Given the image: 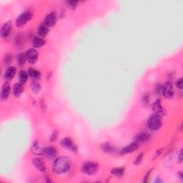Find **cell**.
I'll list each match as a JSON object with an SVG mask.
<instances>
[{
    "instance_id": "6da1fadb",
    "label": "cell",
    "mask_w": 183,
    "mask_h": 183,
    "mask_svg": "<svg viewBox=\"0 0 183 183\" xmlns=\"http://www.w3.org/2000/svg\"><path fill=\"white\" fill-rule=\"evenodd\" d=\"M71 167V160L67 157H60L53 163V170L56 174H62L67 172Z\"/></svg>"
},
{
    "instance_id": "7a4b0ae2",
    "label": "cell",
    "mask_w": 183,
    "mask_h": 183,
    "mask_svg": "<svg viewBox=\"0 0 183 183\" xmlns=\"http://www.w3.org/2000/svg\"><path fill=\"white\" fill-rule=\"evenodd\" d=\"M148 128L152 131L159 130L162 126V118L158 114H153L151 116L148 120Z\"/></svg>"
},
{
    "instance_id": "3957f363",
    "label": "cell",
    "mask_w": 183,
    "mask_h": 183,
    "mask_svg": "<svg viewBox=\"0 0 183 183\" xmlns=\"http://www.w3.org/2000/svg\"><path fill=\"white\" fill-rule=\"evenodd\" d=\"M98 164L93 162H87L83 164L82 172L87 175H92L95 174L98 170Z\"/></svg>"
},
{
    "instance_id": "277c9868",
    "label": "cell",
    "mask_w": 183,
    "mask_h": 183,
    "mask_svg": "<svg viewBox=\"0 0 183 183\" xmlns=\"http://www.w3.org/2000/svg\"><path fill=\"white\" fill-rule=\"evenodd\" d=\"M33 14L30 11H25L22 12L16 20V24L18 27H22L27 24V22L29 21L32 17Z\"/></svg>"
},
{
    "instance_id": "5b68a950",
    "label": "cell",
    "mask_w": 183,
    "mask_h": 183,
    "mask_svg": "<svg viewBox=\"0 0 183 183\" xmlns=\"http://www.w3.org/2000/svg\"><path fill=\"white\" fill-rule=\"evenodd\" d=\"M162 87H163L162 94L168 98H173L174 94H175V90H174L173 83L169 82V81H168V82L164 83V85H162Z\"/></svg>"
},
{
    "instance_id": "8992f818",
    "label": "cell",
    "mask_w": 183,
    "mask_h": 183,
    "mask_svg": "<svg viewBox=\"0 0 183 183\" xmlns=\"http://www.w3.org/2000/svg\"><path fill=\"white\" fill-rule=\"evenodd\" d=\"M61 144L64 148H67V150L72 151V152H77V147L69 137H65V138L62 139Z\"/></svg>"
},
{
    "instance_id": "52a82bcc",
    "label": "cell",
    "mask_w": 183,
    "mask_h": 183,
    "mask_svg": "<svg viewBox=\"0 0 183 183\" xmlns=\"http://www.w3.org/2000/svg\"><path fill=\"white\" fill-rule=\"evenodd\" d=\"M26 56L30 64H35L38 60V52L35 48H31L27 51Z\"/></svg>"
},
{
    "instance_id": "ba28073f",
    "label": "cell",
    "mask_w": 183,
    "mask_h": 183,
    "mask_svg": "<svg viewBox=\"0 0 183 183\" xmlns=\"http://www.w3.org/2000/svg\"><path fill=\"white\" fill-rule=\"evenodd\" d=\"M12 29V24L10 22H6L5 23H4L1 28V31H0V35H1L2 38L6 39V37H8L10 36L11 31Z\"/></svg>"
},
{
    "instance_id": "9c48e42d",
    "label": "cell",
    "mask_w": 183,
    "mask_h": 183,
    "mask_svg": "<svg viewBox=\"0 0 183 183\" xmlns=\"http://www.w3.org/2000/svg\"><path fill=\"white\" fill-rule=\"evenodd\" d=\"M139 144L137 142L135 141L122 149L120 151V154L126 155V154H128V153L135 152V151L139 148Z\"/></svg>"
},
{
    "instance_id": "30bf717a",
    "label": "cell",
    "mask_w": 183,
    "mask_h": 183,
    "mask_svg": "<svg viewBox=\"0 0 183 183\" xmlns=\"http://www.w3.org/2000/svg\"><path fill=\"white\" fill-rule=\"evenodd\" d=\"M56 21V14L54 12H51L45 17L44 22H43V23L46 24L48 27H52L55 25Z\"/></svg>"
},
{
    "instance_id": "8fae6325",
    "label": "cell",
    "mask_w": 183,
    "mask_h": 183,
    "mask_svg": "<svg viewBox=\"0 0 183 183\" xmlns=\"http://www.w3.org/2000/svg\"><path fill=\"white\" fill-rule=\"evenodd\" d=\"M43 155H44L46 157L49 158H53L55 157L56 155H57V151H56L55 147L49 146L44 149Z\"/></svg>"
},
{
    "instance_id": "7c38bea8",
    "label": "cell",
    "mask_w": 183,
    "mask_h": 183,
    "mask_svg": "<svg viewBox=\"0 0 183 183\" xmlns=\"http://www.w3.org/2000/svg\"><path fill=\"white\" fill-rule=\"evenodd\" d=\"M11 87L9 83L5 82L2 86V91H1V99L2 100H6L7 99L9 95L10 94Z\"/></svg>"
},
{
    "instance_id": "4fadbf2b",
    "label": "cell",
    "mask_w": 183,
    "mask_h": 183,
    "mask_svg": "<svg viewBox=\"0 0 183 183\" xmlns=\"http://www.w3.org/2000/svg\"><path fill=\"white\" fill-rule=\"evenodd\" d=\"M152 110L155 112L156 114H158L161 117L163 114V108L161 105V100L160 99H157L154 103L152 104Z\"/></svg>"
},
{
    "instance_id": "5bb4252c",
    "label": "cell",
    "mask_w": 183,
    "mask_h": 183,
    "mask_svg": "<svg viewBox=\"0 0 183 183\" xmlns=\"http://www.w3.org/2000/svg\"><path fill=\"white\" fill-rule=\"evenodd\" d=\"M16 68L15 67H9L7 69H6V71L4 72V79L6 80H11L15 77L16 74Z\"/></svg>"
},
{
    "instance_id": "9a60e30c",
    "label": "cell",
    "mask_w": 183,
    "mask_h": 183,
    "mask_svg": "<svg viewBox=\"0 0 183 183\" xmlns=\"http://www.w3.org/2000/svg\"><path fill=\"white\" fill-rule=\"evenodd\" d=\"M32 162L34 165H35V168H37L38 170L41 172H44L46 170V167H45L44 162H43L41 159H40V158H35V159H34L32 160Z\"/></svg>"
},
{
    "instance_id": "2e32d148",
    "label": "cell",
    "mask_w": 183,
    "mask_h": 183,
    "mask_svg": "<svg viewBox=\"0 0 183 183\" xmlns=\"http://www.w3.org/2000/svg\"><path fill=\"white\" fill-rule=\"evenodd\" d=\"M150 139V135L147 132H142L139 134L136 137V142H138L139 144L145 143L148 142Z\"/></svg>"
},
{
    "instance_id": "e0dca14e",
    "label": "cell",
    "mask_w": 183,
    "mask_h": 183,
    "mask_svg": "<svg viewBox=\"0 0 183 183\" xmlns=\"http://www.w3.org/2000/svg\"><path fill=\"white\" fill-rule=\"evenodd\" d=\"M24 42H25V39H24V36H22V34H18L15 36L14 39V44L16 47L20 48L24 44Z\"/></svg>"
},
{
    "instance_id": "ac0fdd59",
    "label": "cell",
    "mask_w": 183,
    "mask_h": 183,
    "mask_svg": "<svg viewBox=\"0 0 183 183\" xmlns=\"http://www.w3.org/2000/svg\"><path fill=\"white\" fill-rule=\"evenodd\" d=\"M44 149L40 145V144L38 142H34L32 147H31V151H32L33 153H35L36 155H43V152H44Z\"/></svg>"
},
{
    "instance_id": "d6986e66",
    "label": "cell",
    "mask_w": 183,
    "mask_h": 183,
    "mask_svg": "<svg viewBox=\"0 0 183 183\" xmlns=\"http://www.w3.org/2000/svg\"><path fill=\"white\" fill-rule=\"evenodd\" d=\"M37 32L40 37H46L47 34L49 33V27L46 25V24L42 23L41 25H40L39 27H38Z\"/></svg>"
},
{
    "instance_id": "ffe728a7",
    "label": "cell",
    "mask_w": 183,
    "mask_h": 183,
    "mask_svg": "<svg viewBox=\"0 0 183 183\" xmlns=\"http://www.w3.org/2000/svg\"><path fill=\"white\" fill-rule=\"evenodd\" d=\"M45 41L42 37H40V36H37L33 38L32 40V45L35 48H39V47H42L44 44Z\"/></svg>"
},
{
    "instance_id": "44dd1931",
    "label": "cell",
    "mask_w": 183,
    "mask_h": 183,
    "mask_svg": "<svg viewBox=\"0 0 183 183\" xmlns=\"http://www.w3.org/2000/svg\"><path fill=\"white\" fill-rule=\"evenodd\" d=\"M28 75L33 79V80H37L41 76V74L40 72L37 70V69H34V68H29L27 71Z\"/></svg>"
},
{
    "instance_id": "7402d4cb",
    "label": "cell",
    "mask_w": 183,
    "mask_h": 183,
    "mask_svg": "<svg viewBox=\"0 0 183 183\" xmlns=\"http://www.w3.org/2000/svg\"><path fill=\"white\" fill-rule=\"evenodd\" d=\"M22 92H23V85L20 82L15 84L13 87V93L15 95L19 97L22 93Z\"/></svg>"
},
{
    "instance_id": "603a6c76",
    "label": "cell",
    "mask_w": 183,
    "mask_h": 183,
    "mask_svg": "<svg viewBox=\"0 0 183 183\" xmlns=\"http://www.w3.org/2000/svg\"><path fill=\"white\" fill-rule=\"evenodd\" d=\"M27 60V59L26 54L19 53L17 56V63L19 66H23V65H24Z\"/></svg>"
},
{
    "instance_id": "cb8c5ba5",
    "label": "cell",
    "mask_w": 183,
    "mask_h": 183,
    "mask_svg": "<svg viewBox=\"0 0 183 183\" xmlns=\"http://www.w3.org/2000/svg\"><path fill=\"white\" fill-rule=\"evenodd\" d=\"M111 173L113 175L117 177H121L125 173V169L123 168H115L112 169Z\"/></svg>"
},
{
    "instance_id": "d4e9b609",
    "label": "cell",
    "mask_w": 183,
    "mask_h": 183,
    "mask_svg": "<svg viewBox=\"0 0 183 183\" xmlns=\"http://www.w3.org/2000/svg\"><path fill=\"white\" fill-rule=\"evenodd\" d=\"M28 76L29 75H28L27 72H26L25 71H24V70L20 71L19 74V82L21 83V84L24 85V83H25L28 80Z\"/></svg>"
},
{
    "instance_id": "484cf974",
    "label": "cell",
    "mask_w": 183,
    "mask_h": 183,
    "mask_svg": "<svg viewBox=\"0 0 183 183\" xmlns=\"http://www.w3.org/2000/svg\"><path fill=\"white\" fill-rule=\"evenodd\" d=\"M102 150L105 151V152H109V153L112 152V151L114 150L112 146L110 143H108V142H105V143L102 144Z\"/></svg>"
},
{
    "instance_id": "4316f807",
    "label": "cell",
    "mask_w": 183,
    "mask_h": 183,
    "mask_svg": "<svg viewBox=\"0 0 183 183\" xmlns=\"http://www.w3.org/2000/svg\"><path fill=\"white\" fill-rule=\"evenodd\" d=\"M12 60H13V55H11V54H6L3 59L4 64V65L10 64V63L12 62Z\"/></svg>"
},
{
    "instance_id": "83f0119b",
    "label": "cell",
    "mask_w": 183,
    "mask_h": 183,
    "mask_svg": "<svg viewBox=\"0 0 183 183\" xmlns=\"http://www.w3.org/2000/svg\"><path fill=\"white\" fill-rule=\"evenodd\" d=\"M31 90H32L34 92L37 93V92L40 90V89H41V85L37 82H33L32 84L31 85Z\"/></svg>"
},
{
    "instance_id": "f1b7e54d",
    "label": "cell",
    "mask_w": 183,
    "mask_h": 183,
    "mask_svg": "<svg viewBox=\"0 0 183 183\" xmlns=\"http://www.w3.org/2000/svg\"><path fill=\"white\" fill-rule=\"evenodd\" d=\"M162 92H163V87L161 85H157L155 86L154 88V92L156 94H162Z\"/></svg>"
},
{
    "instance_id": "f546056e",
    "label": "cell",
    "mask_w": 183,
    "mask_h": 183,
    "mask_svg": "<svg viewBox=\"0 0 183 183\" xmlns=\"http://www.w3.org/2000/svg\"><path fill=\"white\" fill-rule=\"evenodd\" d=\"M142 157H143V153H140V154H139L138 156H137V157H136V159L135 160V161H134V164H139V163H140V162H142Z\"/></svg>"
},
{
    "instance_id": "4dcf8cb0",
    "label": "cell",
    "mask_w": 183,
    "mask_h": 183,
    "mask_svg": "<svg viewBox=\"0 0 183 183\" xmlns=\"http://www.w3.org/2000/svg\"><path fill=\"white\" fill-rule=\"evenodd\" d=\"M67 4L72 8H75L79 4L78 1H67Z\"/></svg>"
},
{
    "instance_id": "1f68e13d",
    "label": "cell",
    "mask_w": 183,
    "mask_h": 183,
    "mask_svg": "<svg viewBox=\"0 0 183 183\" xmlns=\"http://www.w3.org/2000/svg\"><path fill=\"white\" fill-rule=\"evenodd\" d=\"M182 86H183V82H182V79L180 78L176 81V87L179 89H182Z\"/></svg>"
},
{
    "instance_id": "d6a6232c",
    "label": "cell",
    "mask_w": 183,
    "mask_h": 183,
    "mask_svg": "<svg viewBox=\"0 0 183 183\" xmlns=\"http://www.w3.org/2000/svg\"><path fill=\"white\" fill-rule=\"evenodd\" d=\"M149 102H150L149 96L147 94H144V95L142 96V102H143L144 105H147V104H148Z\"/></svg>"
},
{
    "instance_id": "836d02e7",
    "label": "cell",
    "mask_w": 183,
    "mask_h": 183,
    "mask_svg": "<svg viewBox=\"0 0 183 183\" xmlns=\"http://www.w3.org/2000/svg\"><path fill=\"white\" fill-rule=\"evenodd\" d=\"M57 136H58V132H55L53 133L52 135H51V137H50V141H55V139H56V137H57Z\"/></svg>"
},
{
    "instance_id": "e575fe53",
    "label": "cell",
    "mask_w": 183,
    "mask_h": 183,
    "mask_svg": "<svg viewBox=\"0 0 183 183\" xmlns=\"http://www.w3.org/2000/svg\"><path fill=\"white\" fill-rule=\"evenodd\" d=\"M151 170H152V169H150V171H148V173H147V175H145V177H144V180H143V182H148V177H149V176H150V173H151Z\"/></svg>"
},
{
    "instance_id": "d590c367",
    "label": "cell",
    "mask_w": 183,
    "mask_h": 183,
    "mask_svg": "<svg viewBox=\"0 0 183 183\" xmlns=\"http://www.w3.org/2000/svg\"><path fill=\"white\" fill-rule=\"evenodd\" d=\"M178 160H179L180 162H182V151L181 150L180 152V155H179V157H178Z\"/></svg>"
}]
</instances>
